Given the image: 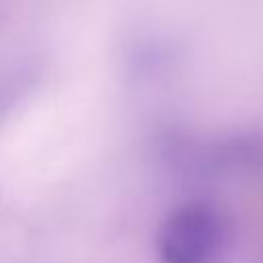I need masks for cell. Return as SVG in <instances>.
<instances>
[{
  "mask_svg": "<svg viewBox=\"0 0 263 263\" xmlns=\"http://www.w3.org/2000/svg\"><path fill=\"white\" fill-rule=\"evenodd\" d=\"M226 220L208 203H185L171 212L156 236L160 263H214L226 245Z\"/></svg>",
  "mask_w": 263,
  "mask_h": 263,
  "instance_id": "1",
  "label": "cell"
}]
</instances>
